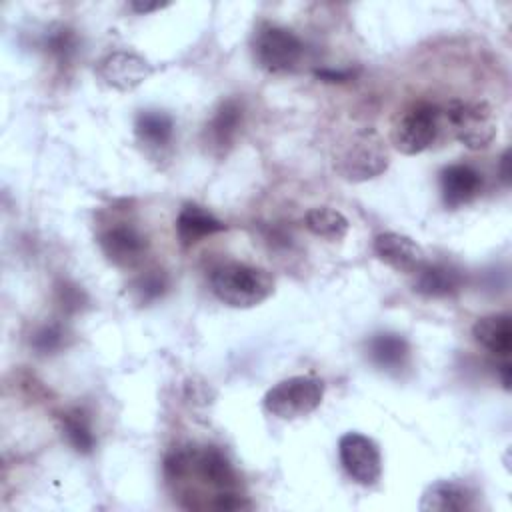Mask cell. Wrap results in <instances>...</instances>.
<instances>
[{"instance_id": "obj_25", "label": "cell", "mask_w": 512, "mask_h": 512, "mask_svg": "<svg viewBox=\"0 0 512 512\" xmlns=\"http://www.w3.org/2000/svg\"><path fill=\"white\" fill-rule=\"evenodd\" d=\"M54 296H56V304L60 306V310L64 314H76L84 304H86V294L84 290L68 280H60L54 286Z\"/></svg>"}, {"instance_id": "obj_22", "label": "cell", "mask_w": 512, "mask_h": 512, "mask_svg": "<svg viewBox=\"0 0 512 512\" xmlns=\"http://www.w3.org/2000/svg\"><path fill=\"white\" fill-rule=\"evenodd\" d=\"M40 48L56 62V66L64 68V66H68V64L76 58V54H78V48H80L78 34H76L70 26L52 24V26H48V30L42 34Z\"/></svg>"}, {"instance_id": "obj_26", "label": "cell", "mask_w": 512, "mask_h": 512, "mask_svg": "<svg viewBox=\"0 0 512 512\" xmlns=\"http://www.w3.org/2000/svg\"><path fill=\"white\" fill-rule=\"evenodd\" d=\"M316 76L326 82H344L350 78L348 70H318Z\"/></svg>"}, {"instance_id": "obj_12", "label": "cell", "mask_w": 512, "mask_h": 512, "mask_svg": "<svg viewBox=\"0 0 512 512\" xmlns=\"http://www.w3.org/2000/svg\"><path fill=\"white\" fill-rule=\"evenodd\" d=\"M372 250L380 262L396 272L414 274L424 262L426 254L422 246L400 232H380L374 236Z\"/></svg>"}, {"instance_id": "obj_5", "label": "cell", "mask_w": 512, "mask_h": 512, "mask_svg": "<svg viewBox=\"0 0 512 512\" xmlns=\"http://www.w3.org/2000/svg\"><path fill=\"white\" fill-rule=\"evenodd\" d=\"M324 398V382L314 376H290L266 390L262 406L280 420H298L312 414Z\"/></svg>"}, {"instance_id": "obj_19", "label": "cell", "mask_w": 512, "mask_h": 512, "mask_svg": "<svg viewBox=\"0 0 512 512\" xmlns=\"http://www.w3.org/2000/svg\"><path fill=\"white\" fill-rule=\"evenodd\" d=\"M472 336L476 344L494 356L508 358L512 352V320L510 314H488L474 322Z\"/></svg>"}, {"instance_id": "obj_14", "label": "cell", "mask_w": 512, "mask_h": 512, "mask_svg": "<svg viewBox=\"0 0 512 512\" xmlns=\"http://www.w3.org/2000/svg\"><path fill=\"white\" fill-rule=\"evenodd\" d=\"M226 228L228 226L220 218H216L208 208L194 202L182 204L174 222L176 236L184 248H190L212 234L224 232Z\"/></svg>"}, {"instance_id": "obj_15", "label": "cell", "mask_w": 512, "mask_h": 512, "mask_svg": "<svg viewBox=\"0 0 512 512\" xmlns=\"http://www.w3.org/2000/svg\"><path fill=\"white\" fill-rule=\"evenodd\" d=\"M412 288L426 298H448L462 288V272L446 262H424L414 274Z\"/></svg>"}, {"instance_id": "obj_18", "label": "cell", "mask_w": 512, "mask_h": 512, "mask_svg": "<svg viewBox=\"0 0 512 512\" xmlns=\"http://www.w3.org/2000/svg\"><path fill=\"white\" fill-rule=\"evenodd\" d=\"M134 134L146 150H166L174 140V118L164 110H140L134 120Z\"/></svg>"}, {"instance_id": "obj_6", "label": "cell", "mask_w": 512, "mask_h": 512, "mask_svg": "<svg viewBox=\"0 0 512 512\" xmlns=\"http://www.w3.org/2000/svg\"><path fill=\"white\" fill-rule=\"evenodd\" d=\"M442 124V108L428 100L412 102L404 108L392 126V144L406 156H416L428 150Z\"/></svg>"}, {"instance_id": "obj_13", "label": "cell", "mask_w": 512, "mask_h": 512, "mask_svg": "<svg viewBox=\"0 0 512 512\" xmlns=\"http://www.w3.org/2000/svg\"><path fill=\"white\" fill-rule=\"evenodd\" d=\"M482 174L470 164H450L440 172V194L446 208H460L480 196Z\"/></svg>"}, {"instance_id": "obj_23", "label": "cell", "mask_w": 512, "mask_h": 512, "mask_svg": "<svg viewBox=\"0 0 512 512\" xmlns=\"http://www.w3.org/2000/svg\"><path fill=\"white\" fill-rule=\"evenodd\" d=\"M170 288V278L162 268H148L130 282V294L138 304L160 300Z\"/></svg>"}, {"instance_id": "obj_2", "label": "cell", "mask_w": 512, "mask_h": 512, "mask_svg": "<svg viewBox=\"0 0 512 512\" xmlns=\"http://www.w3.org/2000/svg\"><path fill=\"white\" fill-rule=\"evenodd\" d=\"M388 164V146L374 128L354 130L338 144L334 154V168L348 182L372 180L380 176Z\"/></svg>"}, {"instance_id": "obj_7", "label": "cell", "mask_w": 512, "mask_h": 512, "mask_svg": "<svg viewBox=\"0 0 512 512\" xmlns=\"http://www.w3.org/2000/svg\"><path fill=\"white\" fill-rule=\"evenodd\" d=\"M98 246L112 266L128 270L144 262L150 242L148 236L134 224L114 222L98 232Z\"/></svg>"}, {"instance_id": "obj_28", "label": "cell", "mask_w": 512, "mask_h": 512, "mask_svg": "<svg viewBox=\"0 0 512 512\" xmlns=\"http://www.w3.org/2000/svg\"><path fill=\"white\" fill-rule=\"evenodd\" d=\"M132 10H136L138 14H146V12H152V10H160V8H164L166 4H160V2H138V0H134L132 4Z\"/></svg>"}, {"instance_id": "obj_20", "label": "cell", "mask_w": 512, "mask_h": 512, "mask_svg": "<svg viewBox=\"0 0 512 512\" xmlns=\"http://www.w3.org/2000/svg\"><path fill=\"white\" fill-rule=\"evenodd\" d=\"M60 430L70 448L82 456L92 454L96 448V434L88 414L82 408H68L60 414Z\"/></svg>"}, {"instance_id": "obj_21", "label": "cell", "mask_w": 512, "mask_h": 512, "mask_svg": "<svg viewBox=\"0 0 512 512\" xmlns=\"http://www.w3.org/2000/svg\"><path fill=\"white\" fill-rule=\"evenodd\" d=\"M304 226L308 232H312L318 238H324L328 242H338L348 234L350 222L340 210L330 206H318V208H310L304 214Z\"/></svg>"}, {"instance_id": "obj_27", "label": "cell", "mask_w": 512, "mask_h": 512, "mask_svg": "<svg viewBox=\"0 0 512 512\" xmlns=\"http://www.w3.org/2000/svg\"><path fill=\"white\" fill-rule=\"evenodd\" d=\"M498 374H500L502 386H504L506 390H510V382H512V366H510L508 358H504V362L498 366Z\"/></svg>"}, {"instance_id": "obj_10", "label": "cell", "mask_w": 512, "mask_h": 512, "mask_svg": "<svg viewBox=\"0 0 512 512\" xmlns=\"http://www.w3.org/2000/svg\"><path fill=\"white\" fill-rule=\"evenodd\" d=\"M188 476L200 478L202 484L210 486L216 492L214 496L224 492H238L236 468L218 446H192Z\"/></svg>"}, {"instance_id": "obj_17", "label": "cell", "mask_w": 512, "mask_h": 512, "mask_svg": "<svg viewBox=\"0 0 512 512\" xmlns=\"http://www.w3.org/2000/svg\"><path fill=\"white\" fill-rule=\"evenodd\" d=\"M474 496L464 482L436 480L422 492L418 508L424 512H462L472 508Z\"/></svg>"}, {"instance_id": "obj_24", "label": "cell", "mask_w": 512, "mask_h": 512, "mask_svg": "<svg viewBox=\"0 0 512 512\" xmlns=\"http://www.w3.org/2000/svg\"><path fill=\"white\" fill-rule=\"evenodd\" d=\"M66 346V330L58 322L38 326L30 336V348L38 356H52Z\"/></svg>"}, {"instance_id": "obj_1", "label": "cell", "mask_w": 512, "mask_h": 512, "mask_svg": "<svg viewBox=\"0 0 512 512\" xmlns=\"http://www.w3.org/2000/svg\"><path fill=\"white\" fill-rule=\"evenodd\" d=\"M212 294L230 308H254L274 292L268 270L246 262H220L208 274Z\"/></svg>"}, {"instance_id": "obj_9", "label": "cell", "mask_w": 512, "mask_h": 512, "mask_svg": "<svg viewBox=\"0 0 512 512\" xmlns=\"http://www.w3.org/2000/svg\"><path fill=\"white\" fill-rule=\"evenodd\" d=\"M152 64L140 54L128 50H116L106 54L96 64L98 78L112 90L130 92L152 76Z\"/></svg>"}, {"instance_id": "obj_8", "label": "cell", "mask_w": 512, "mask_h": 512, "mask_svg": "<svg viewBox=\"0 0 512 512\" xmlns=\"http://www.w3.org/2000/svg\"><path fill=\"white\" fill-rule=\"evenodd\" d=\"M338 458L346 474L360 486H374L382 476L380 448L372 438L360 432H346L340 436Z\"/></svg>"}, {"instance_id": "obj_11", "label": "cell", "mask_w": 512, "mask_h": 512, "mask_svg": "<svg viewBox=\"0 0 512 512\" xmlns=\"http://www.w3.org/2000/svg\"><path fill=\"white\" fill-rule=\"evenodd\" d=\"M244 124V104L238 98L222 100L204 126V144L214 156H226Z\"/></svg>"}, {"instance_id": "obj_16", "label": "cell", "mask_w": 512, "mask_h": 512, "mask_svg": "<svg viewBox=\"0 0 512 512\" xmlns=\"http://www.w3.org/2000/svg\"><path fill=\"white\" fill-rule=\"evenodd\" d=\"M366 354L376 368L388 374H400L410 364V344L396 332L374 334L366 342Z\"/></svg>"}, {"instance_id": "obj_29", "label": "cell", "mask_w": 512, "mask_h": 512, "mask_svg": "<svg viewBox=\"0 0 512 512\" xmlns=\"http://www.w3.org/2000/svg\"><path fill=\"white\" fill-rule=\"evenodd\" d=\"M508 164H510V160H508V150H506V152L502 154V158H500V178H502L504 182H508V180H510Z\"/></svg>"}, {"instance_id": "obj_4", "label": "cell", "mask_w": 512, "mask_h": 512, "mask_svg": "<svg viewBox=\"0 0 512 512\" xmlns=\"http://www.w3.org/2000/svg\"><path fill=\"white\" fill-rule=\"evenodd\" d=\"M252 56L260 70L268 74H288L302 62L304 42L286 26L262 22L252 34Z\"/></svg>"}, {"instance_id": "obj_3", "label": "cell", "mask_w": 512, "mask_h": 512, "mask_svg": "<svg viewBox=\"0 0 512 512\" xmlns=\"http://www.w3.org/2000/svg\"><path fill=\"white\" fill-rule=\"evenodd\" d=\"M442 118L452 136L468 150H484L498 132V120L492 106L484 100L452 98L442 108Z\"/></svg>"}]
</instances>
